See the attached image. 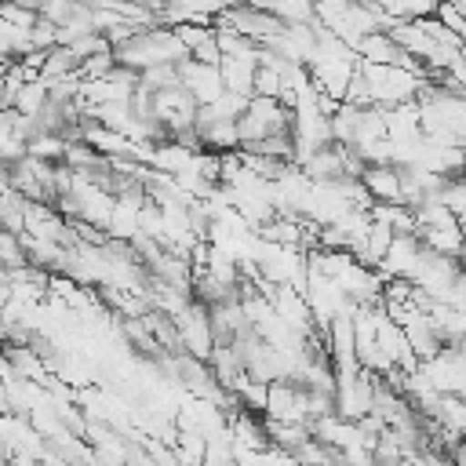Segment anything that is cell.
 Segmentation results:
<instances>
[{
  "label": "cell",
  "mask_w": 466,
  "mask_h": 466,
  "mask_svg": "<svg viewBox=\"0 0 466 466\" xmlns=\"http://www.w3.org/2000/svg\"><path fill=\"white\" fill-rule=\"evenodd\" d=\"M175 324H178V335H182V346L186 353L208 360L211 350H215V328H211V306L200 302V299H189L178 313H175Z\"/></svg>",
  "instance_id": "1"
},
{
  "label": "cell",
  "mask_w": 466,
  "mask_h": 466,
  "mask_svg": "<svg viewBox=\"0 0 466 466\" xmlns=\"http://www.w3.org/2000/svg\"><path fill=\"white\" fill-rule=\"evenodd\" d=\"M422 255H426V244L419 240V233H397L390 251L382 255L379 262V273L382 277H404V280H415L419 266H422Z\"/></svg>",
  "instance_id": "2"
},
{
  "label": "cell",
  "mask_w": 466,
  "mask_h": 466,
  "mask_svg": "<svg viewBox=\"0 0 466 466\" xmlns=\"http://www.w3.org/2000/svg\"><path fill=\"white\" fill-rule=\"evenodd\" d=\"M178 80H182V87H186L200 106H204V102H215V98L226 91L222 66H215V62L182 58V62H178Z\"/></svg>",
  "instance_id": "3"
},
{
  "label": "cell",
  "mask_w": 466,
  "mask_h": 466,
  "mask_svg": "<svg viewBox=\"0 0 466 466\" xmlns=\"http://www.w3.org/2000/svg\"><path fill=\"white\" fill-rule=\"evenodd\" d=\"M360 182H364V189L371 193L375 204H397V200H404L400 167L397 164H368L360 171Z\"/></svg>",
  "instance_id": "4"
},
{
  "label": "cell",
  "mask_w": 466,
  "mask_h": 466,
  "mask_svg": "<svg viewBox=\"0 0 466 466\" xmlns=\"http://www.w3.org/2000/svg\"><path fill=\"white\" fill-rule=\"evenodd\" d=\"M357 55L364 62H400V44L390 36V29H371L357 40Z\"/></svg>",
  "instance_id": "5"
},
{
  "label": "cell",
  "mask_w": 466,
  "mask_h": 466,
  "mask_svg": "<svg viewBox=\"0 0 466 466\" xmlns=\"http://www.w3.org/2000/svg\"><path fill=\"white\" fill-rule=\"evenodd\" d=\"M266 11H273L284 25L317 22V4H313V0H266Z\"/></svg>",
  "instance_id": "6"
},
{
  "label": "cell",
  "mask_w": 466,
  "mask_h": 466,
  "mask_svg": "<svg viewBox=\"0 0 466 466\" xmlns=\"http://www.w3.org/2000/svg\"><path fill=\"white\" fill-rule=\"evenodd\" d=\"M47 106V80H25L15 91V109L25 116H40V109Z\"/></svg>",
  "instance_id": "7"
},
{
  "label": "cell",
  "mask_w": 466,
  "mask_h": 466,
  "mask_svg": "<svg viewBox=\"0 0 466 466\" xmlns=\"http://www.w3.org/2000/svg\"><path fill=\"white\" fill-rule=\"evenodd\" d=\"M66 138L58 131H36L29 142H25V153L40 157V160H66Z\"/></svg>",
  "instance_id": "8"
},
{
  "label": "cell",
  "mask_w": 466,
  "mask_h": 466,
  "mask_svg": "<svg viewBox=\"0 0 466 466\" xmlns=\"http://www.w3.org/2000/svg\"><path fill=\"white\" fill-rule=\"evenodd\" d=\"M25 51H33L29 29L11 25L7 18H0V58H18V55H25Z\"/></svg>",
  "instance_id": "9"
},
{
  "label": "cell",
  "mask_w": 466,
  "mask_h": 466,
  "mask_svg": "<svg viewBox=\"0 0 466 466\" xmlns=\"http://www.w3.org/2000/svg\"><path fill=\"white\" fill-rule=\"evenodd\" d=\"M25 262H29V251L22 244V233H11V229L0 226V266L4 269H18Z\"/></svg>",
  "instance_id": "10"
},
{
  "label": "cell",
  "mask_w": 466,
  "mask_h": 466,
  "mask_svg": "<svg viewBox=\"0 0 466 466\" xmlns=\"http://www.w3.org/2000/svg\"><path fill=\"white\" fill-rule=\"evenodd\" d=\"M113 66H116V55H113V47H106V51L87 55V58L80 62L76 76H80V80H98V76H109V73H113Z\"/></svg>",
  "instance_id": "11"
},
{
  "label": "cell",
  "mask_w": 466,
  "mask_h": 466,
  "mask_svg": "<svg viewBox=\"0 0 466 466\" xmlns=\"http://www.w3.org/2000/svg\"><path fill=\"white\" fill-rule=\"evenodd\" d=\"M0 18H7L11 25L33 29V22L40 18V7H33V4H25V0H0Z\"/></svg>",
  "instance_id": "12"
},
{
  "label": "cell",
  "mask_w": 466,
  "mask_h": 466,
  "mask_svg": "<svg viewBox=\"0 0 466 466\" xmlns=\"http://www.w3.org/2000/svg\"><path fill=\"white\" fill-rule=\"evenodd\" d=\"M29 44H33L36 51H51V47L58 44V22L47 18V15H40V18L33 22V29H29Z\"/></svg>",
  "instance_id": "13"
},
{
  "label": "cell",
  "mask_w": 466,
  "mask_h": 466,
  "mask_svg": "<svg viewBox=\"0 0 466 466\" xmlns=\"http://www.w3.org/2000/svg\"><path fill=\"white\" fill-rule=\"evenodd\" d=\"M280 87H284V80H280V69H277V66H266V62H258V69H255V95H269V98H280Z\"/></svg>",
  "instance_id": "14"
},
{
  "label": "cell",
  "mask_w": 466,
  "mask_h": 466,
  "mask_svg": "<svg viewBox=\"0 0 466 466\" xmlns=\"http://www.w3.org/2000/svg\"><path fill=\"white\" fill-rule=\"evenodd\" d=\"M459 262H462V269H466V244H462V251H459Z\"/></svg>",
  "instance_id": "15"
},
{
  "label": "cell",
  "mask_w": 466,
  "mask_h": 466,
  "mask_svg": "<svg viewBox=\"0 0 466 466\" xmlns=\"http://www.w3.org/2000/svg\"><path fill=\"white\" fill-rule=\"evenodd\" d=\"M25 4H33V7H40V0H25Z\"/></svg>",
  "instance_id": "16"
}]
</instances>
